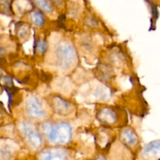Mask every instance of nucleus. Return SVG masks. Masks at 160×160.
I'll return each instance as SVG.
<instances>
[{"instance_id": "1", "label": "nucleus", "mask_w": 160, "mask_h": 160, "mask_svg": "<svg viewBox=\"0 0 160 160\" xmlns=\"http://www.w3.org/2000/svg\"><path fill=\"white\" fill-rule=\"evenodd\" d=\"M42 130L48 141L53 144H67L71 140L72 128L67 122L52 124L45 122L42 125Z\"/></svg>"}, {"instance_id": "2", "label": "nucleus", "mask_w": 160, "mask_h": 160, "mask_svg": "<svg viewBox=\"0 0 160 160\" xmlns=\"http://www.w3.org/2000/svg\"><path fill=\"white\" fill-rule=\"evenodd\" d=\"M56 58L59 68L63 71L67 70L77 60L74 48L70 43H61L56 50Z\"/></svg>"}, {"instance_id": "3", "label": "nucleus", "mask_w": 160, "mask_h": 160, "mask_svg": "<svg viewBox=\"0 0 160 160\" xmlns=\"http://www.w3.org/2000/svg\"><path fill=\"white\" fill-rule=\"evenodd\" d=\"M26 111L32 119H41L46 115L41 100L35 97L28 98L26 104Z\"/></svg>"}, {"instance_id": "4", "label": "nucleus", "mask_w": 160, "mask_h": 160, "mask_svg": "<svg viewBox=\"0 0 160 160\" xmlns=\"http://www.w3.org/2000/svg\"><path fill=\"white\" fill-rule=\"evenodd\" d=\"M21 130L31 145L34 148H38L42 144V137L35 129L28 122H23L21 123Z\"/></svg>"}, {"instance_id": "5", "label": "nucleus", "mask_w": 160, "mask_h": 160, "mask_svg": "<svg viewBox=\"0 0 160 160\" xmlns=\"http://www.w3.org/2000/svg\"><path fill=\"white\" fill-rule=\"evenodd\" d=\"M40 158L41 160H67V155L61 149H48L41 153Z\"/></svg>"}, {"instance_id": "6", "label": "nucleus", "mask_w": 160, "mask_h": 160, "mask_svg": "<svg viewBox=\"0 0 160 160\" xmlns=\"http://www.w3.org/2000/svg\"><path fill=\"white\" fill-rule=\"evenodd\" d=\"M70 104L60 97H55L53 99V107L56 112L60 115H67L70 112Z\"/></svg>"}, {"instance_id": "7", "label": "nucleus", "mask_w": 160, "mask_h": 160, "mask_svg": "<svg viewBox=\"0 0 160 160\" xmlns=\"http://www.w3.org/2000/svg\"><path fill=\"white\" fill-rule=\"evenodd\" d=\"M143 155L147 157H157L160 155V140L152 141L145 147Z\"/></svg>"}, {"instance_id": "8", "label": "nucleus", "mask_w": 160, "mask_h": 160, "mask_svg": "<svg viewBox=\"0 0 160 160\" xmlns=\"http://www.w3.org/2000/svg\"><path fill=\"white\" fill-rule=\"evenodd\" d=\"M99 119L103 122L112 124L117 119V115L112 110L109 108H105L99 113Z\"/></svg>"}, {"instance_id": "9", "label": "nucleus", "mask_w": 160, "mask_h": 160, "mask_svg": "<svg viewBox=\"0 0 160 160\" xmlns=\"http://www.w3.org/2000/svg\"><path fill=\"white\" fill-rule=\"evenodd\" d=\"M123 139L126 141L127 144L130 145H134L138 141V137L136 133L132 130H126L123 133Z\"/></svg>"}, {"instance_id": "10", "label": "nucleus", "mask_w": 160, "mask_h": 160, "mask_svg": "<svg viewBox=\"0 0 160 160\" xmlns=\"http://www.w3.org/2000/svg\"><path fill=\"white\" fill-rule=\"evenodd\" d=\"M31 21L36 26L42 27L45 23V19L40 11H34L31 15Z\"/></svg>"}, {"instance_id": "11", "label": "nucleus", "mask_w": 160, "mask_h": 160, "mask_svg": "<svg viewBox=\"0 0 160 160\" xmlns=\"http://www.w3.org/2000/svg\"><path fill=\"white\" fill-rule=\"evenodd\" d=\"M36 5L45 13L52 12L53 8L48 0H34Z\"/></svg>"}, {"instance_id": "12", "label": "nucleus", "mask_w": 160, "mask_h": 160, "mask_svg": "<svg viewBox=\"0 0 160 160\" xmlns=\"http://www.w3.org/2000/svg\"><path fill=\"white\" fill-rule=\"evenodd\" d=\"M36 49H37V51L39 53H45V50H46L47 49L46 42H45L44 40H42V39L38 40L37 42V46H36Z\"/></svg>"}, {"instance_id": "13", "label": "nucleus", "mask_w": 160, "mask_h": 160, "mask_svg": "<svg viewBox=\"0 0 160 160\" xmlns=\"http://www.w3.org/2000/svg\"><path fill=\"white\" fill-rule=\"evenodd\" d=\"M52 1L56 3V5H60L62 3V0H52Z\"/></svg>"}, {"instance_id": "14", "label": "nucleus", "mask_w": 160, "mask_h": 160, "mask_svg": "<svg viewBox=\"0 0 160 160\" xmlns=\"http://www.w3.org/2000/svg\"><path fill=\"white\" fill-rule=\"evenodd\" d=\"M96 160H105L104 158H97Z\"/></svg>"}, {"instance_id": "15", "label": "nucleus", "mask_w": 160, "mask_h": 160, "mask_svg": "<svg viewBox=\"0 0 160 160\" xmlns=\"http://www.w3.org/2000/svg\"><path fill=\"white\" fill-rule=\"evenodd\" d=\"M0 118H1V112H0Z\"/></svg>"}]
</instances>
